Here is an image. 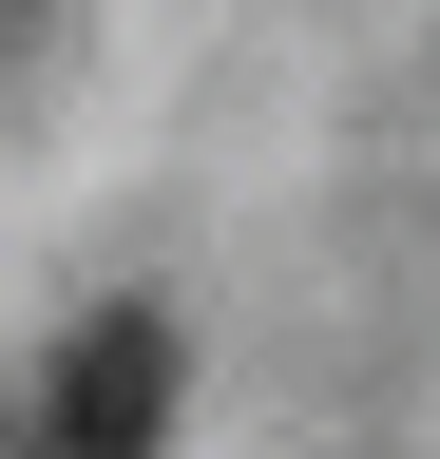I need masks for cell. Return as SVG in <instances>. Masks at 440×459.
I'll list each match as a JSON object with an SVG mask.
<instances>
[{
  "label": "cell",
  "mask_w": 440,
  "mask_h": 459,
  "mask_svg": "<svg viewBox=\"0 0 440 459\" xmlns=\"http://www.w3.org/2000/svg\"><path fill=\"white\" fill-rule=\"evenodd\" d=\"M153 421H173V325L116 307L58 344V383H39V459H153Z\"/></svg>",
  "instance_id": "cell-1"
}]
</instances>
